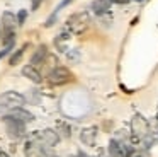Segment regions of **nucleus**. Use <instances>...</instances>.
<instances>
[{"instance_id": "f257e3e1", "label": "nucleus", "mask_w": 158, "mask_h": 157, "mask_svg": "<svg viewBox=\"0 0 158 157\" xmlns=\"http://www.w3.org/2000/svg\"><path fill=\"white\" fill-rule=\"evenodd\" d=\"M26 102V97L15 91H9L0 96V113H12L14 109L22 108Z\"/></svg>"}, {"instance_id": "f03ea898", "label": "nucleus", "mask_w": 158, "mask_h": 157, "mask_svg": "<svg viewBox=\"0 0 158 157\" xmlns=\"http://www.w3.org/2000/svg\"><path fill=\"white\" fill-rule=\"evenodd\" d=\"M2 121H4L5 132H7V135L10 137V138L19 140L26 135V123H22L21 119L14 118V116H10V114H5Z\"/></svg>"}, {"instance_id": "7ed1b4c3", "label": "nucleus", "mask_w": 158, "mask_h": 157, "mask_svg": "<svg viewBox=\"0 0 158 157\" xmlns=\"http://www.w3.org/2000/svg\"><path fill=\"white\" fill-rule=\"evenodd\" d=\"M89 24H90L89 14L87 12H77V14H73V16L68 17V20H66V29L73 34H80L89 27Z\"/></svg>"}, {"instance_id": "20e7f679", "label": "nucleus", "mask_w": 158, "mask_h": 157, "mask_svg": "<svg viewBox=\"0 0 158 157\" xmlns=\"http://www.w3.org/2000/svg\"><path fill=\"white\" fill-rule=\"evenodd\" d=\"M48 80L51 85H65L70 80H73V74L65 67H55L48 74Z\"/></svg>"}, {"instance_id": "39448f33", "label": "nucleus", "mask_w": 158, "mask_h": 157, "mask_svg": "<svg viewBox=\"0 0 158 157\" xmlns=\"http://www.w3.org/2000/svg\"><path fill=\"white\" fill-rule=\"evenodd\" d=\"M31 140L38 142L39 145H43L44 149H49V147H55L60 138H58V135H56V132H53V130H43V132L32 133Z\"/></svg>"}, {"instance_id": "423d86ee", "label": "nucleus", "mask_w": 158, "mask_h": 157, "mask_svg": "<svg viewBox=\"0 0 158 157\" xmlns=\"http://www.w3.org/2000/svg\"><path fill=\"white\" fill-rule=\"evenodd\" d=\"M131 130H133L136 138H144L150 133V125L141 114H134L133 121H131Z\"/></svg>"}, {"instance_id": "0eeeda50", "label": "nucleus", "mask_w": 158, "mask_h": 157, "mask_svg": "<svg viewBox=\"0 0 158 157\" xmlns=\"http://www.w3.org/2000/svg\"><path fill=\"white\" fill-rule=\"evenodd\" d=\"M109 152L112 154L114 157H129L131 150L127 149L124 143L117 142V140H110V143H109Z\"/></svg>"}, {"instance_id": "6e6552de", "label": "nucleus", "mask_w": 158, "mask_h": 157, "mask_svg": "<svg viewBox=\"0 0 158 157\" xmlns=\"http://www.w3.org/2000/svg\"><path fill=\"white\" fill-rule=\"evenodd\" d=\"M46 58H48V48H46V44H41V46L36 48L34 55L31 58V65L38 68L39 65H43L46 61Z\"/></svg>"}, {"instance_id": "1a4fd4ad", "label": "nucleus", "mask_w": 158, "mask_h": 157, "mask_svg": "<svg viewBox=\"0 0 158 157\" xmlns=\"http://www.w3.org/2000/svg\"><path fill=\"white\" fill-rule=\"evenodd\" d=\"M22 74H24L26 77L29 78V80L36 82V84H39V82H43V74L39 72V68L32 67L31 63H29V65H26V67L22 68Z\"/></svg>"}, {"instance_id": "9d476101", "label": "nucleus", "mask_w": 158, "mask_h": 157, "mask_svg": "<svg viewBox=\"0 0 158 157\" xmlns=\"http://www.w3.org/2000/svg\"><path fill=\"white\" fill-rule=\"evenodd\" d=\"M9 114L14 116V118H17V119H21L22 123H32V121H34V114H32V113H29L27 109H22V108L14 109V111L9 113Z\"/></svg>"}, {"instance_id": "9b49d317", "label": "nucleus", "mask_w": 158, "mask_h": 157, "mask_svg": "<svg viewBox=\"0 0 158 157\" xmlns=\"http://www.w3.org/2000/svg\"><path fill=\"white\" fill-rule=\"evenodd\" d=\"M15 16L12 12H4V17H2V22H4V33H10V31H15Z\"/></svg>"}, {"instance_id": "f8f14e48", "label": "nucleus", "mask_w": 158, "mask_h": 157, "mask_svg": "<svg viewBox=\"0 0 158 157\" xmlns=\"http://www.w3.org/2000/svg\"><path fill=\"white\" fill-rule=\"evenodd\" d=\"M110 3H112L110 0H95V2L92 3V10L95 14H99V16H102V14L109 12Z\"/></svg>"}, {"instance_id": "ddd939ff", "label": "nucleus", "mask_w": 158, "mask_h": 157, "mask_svg": "<svg viewBox=\"0 0 158 157\" xmlns=\"http://www.w3.org/2000/svg\"><path fill=\"white\" fill-rule=\"evenodd\" d=\"M80 138H82V142L87 143V145H94V143H95V138H97V128L83 130L82 135H80Z\"/></svg>"}, {"instance_id": "4468645a", "label": "nucleus", "mask_w": 158, "mask_h": 157, "mask_svg": "<svg viewBox=\"0 0 158 157\" xmlns=\"http://www.w3.org/2000/svg\"><path fill=\"white\" fill-rule=\"evenodd\" d=\"M26 50H27V44H24V46H21V48H19V50H17V51H15V53L10 56V60H9V63H10V65H17L19 61H21V58H22V55H24V51H26Z\"/></svg>"}, {"instance_id": "2eb2a0df", "label": "nucleus", "mask_w": 158, "mask_h": 157, "mask_svg": "<svg viewBox=\"0 0 158 157\" xmlns=\"http://www.w3.org/2000/svg\"><path fill=\"white\" fill-rule=\"evenodd\" d=\"M26 17H27V10H24V9H22L21 12L17 14V22H19V24H24Z\"/></svg>"}, {"instance_id": "dca6fc26", "label": "nucleus", "mask_w": 158, "mask_h": 157, "mask_svg": "<svg viewBox=\"0 0 158 157\" xmlns=\"http://www.w3.org/2000/svg\"><path fill=\"white\" fill-rule=\"evenodd\" d=\"M53 20H56V12L51 14V16H49V19L46 20V27H51L53 26Z\"/></svg>"}, {"instance_id": "f3484780", "label": "nucleus", "mask_w": 158, "mask_h": 157, "mask_svg": "<svg viewBox=\"0 0 158 157\" xmlns=\"http://www.w3.org/2000/svg\"><path fill=\"white\" fill-rule=\"evenodd\" d=\"M41 2H43V0H32V3H31L32 10H36V9H38V7L41 5Z\"/></svg>"}, {"instance_id": "a211bd4d", "label": "nucleus", "mask_w": 158, "mask_h": 157, "mask_svg": "<svg viewBox=\"0 0 158 157\" xmlns=\"http://www.w3.org/2000/svg\"><path fill=\"white\" fill-rule=\"evenodd\" d=\"M9 51H10V48H4V51H0V58H4Z\"/></svg>"}, {"instance_id": "6ab92c4d", "label": "nucleus", "mask_w": 158, "mask_h": 157, "mask_svg": "<svg viewBox=\"0 0 158 157\" xmlns=\"http://www.w3.org/2000/svg\"><path fill=\"white\" fill-rule=\"evenodd\" d=\"M112 3H129L131 0H110Z\"/></svg>"}, {"instance_id": "aec40b11", "label": "nucleus", "mask_w": 158, "mask_h": 157, "mask_svg": "<svg viewBox=\"0 0 158 157\" xmlns=\"http://www.w3.org/2000/svg\"><path fill=\"white\" fill-rule=\"evenodd\" d=\"M0 157H9V155H7V154H5V152H4V150H0Z\"/></svg>"}, {"instance_id": "412c9836", "label": "nucleus", "mask_w": 158, "mask_h": 157, "mask_svg": "<svg viewBox=\"0 0 158 157\" xmlns=\"http://www.w3.org/2000/svg\"><path fill=\"white\" fill-rule=\"evenodd\" d=\"M134 2H143V0H134Z\"/></svg>"}, {"instance_id": "4be33fe9", "label": "nucleus", "mask_w": 158, "mask_h": 157, "mask_svg": "<svg viewBox=\"0 0 158 157\" xmlns=\"http://www.w3.org/2000/svg\"><path fill=\"white\" fill-rule=\"evenodd\" d=\"M138 157H139V155H138Z\"/></svg>"}]
</instances>
